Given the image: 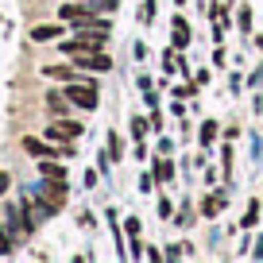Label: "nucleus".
Segmentation results:
<instances>
[{"mask_svg":"<svg viewBox=\"0 0 263 263\" xmlns=\"http://www.w3.org/2000/svg\"><path fill=\"white\" fill-rule=\"evenodd\" d=\"M66 97L74 101V105H82V108H97V89H93V82H70V89H66Z\"/></svg>","mask_w":263,"mask_h":263,"instance_id":"f257e3e1","label":"nucleus"},{"mask_svg":"<svg viewBox=\"0 0 263 263\" xmlns=\"http://www.w3.org/2000/svg\"><path fill=\"white\" fill-rule=\"evenodd\" d=\"M74 58V66H85V70H108V58H105V50H78V54H70Z\"/></svg>","mask_w":263,"mask_h":263,"instance_id":"f03ea898","label":"nucleus"},{"mask_svg":"<svg viewBox=\"0 0 263 263\" xmlns=\"http://www.w3.org/2000/svg\"><path fill=\"white\" fill-rule=\"evenodd\" d=\"M47 136H54V140H74V136H82V124L74 120H54L47 128Z\"/></svg>","mask_w":263,"mask_h":263,"instance_id":"7ed1b4c3","label":"nucleus"},{"mask_svg":"<svg viewBox=\"0 0 263 263\" xmlns=\"http://www.w3.org/2000/svg\"><path fill=\"white\" fill-rule=\"evenodd\" d=\"M47 78H62V82H78V74L70 66H47Z\"/></svg>","mask_w":263,"mask_h":263,"instance_id":"20e7f679","label":"nucleus"},{"mask_svg":"<svg viewBox=\"0 0 263 263\" xmlns=\"http://www.w3.org/2000/svg\"><path fill=\"white\" fill-rule=\"evenodd\" d=\"M31 35H35L39 43H43V39H58V35H62V27H54V24H43V27H35Z\"/></svg>","mask_w":263,"mask_h":263,"instance_id":"39448f33","label":"nucleus"},{"mask_svg":"<svg viewBox=\"0 0 263 263\" xmlns=\"http://www.w3.org/2000/svg\"><path fill=\"white\" fill-rule=\"evenodd\" d=\"M155 178H159V182H171V178H174L171 159H159V163H155Z\"/></svg>","mask_w":263,"mask_h":263,"instance_id":"423d86ee","label":"nucleus"},{"mask_svg":"<svg viewBox=\"0 0 263 263\" xmlns=\"http://www.w3.org/2000/svg\"><path fill=\"white\" fill-rule=\"evenodd\" d=\"M78 4H85L89 12H112L116 8V0H78Z\"/></svg>","mask_w":263,"mask_h":263,"instance_id":"0eeeda50","label":"nucleus"},{"mask_svg":"<svg viewBox=\"0 0 263 263\" xmlns=\"http://www.w3.org/2000/svg\"><path fill=\"white\" fill-rule=\"evenodd\" d=\"M174 43H178V47H186V43H190V31H186V20H174Z\"/></svg>","mask_w":263,"mask_h":263,"instance_id":"6e6552de","label":"nucleus"},{"mask_svg":"<svg viewBox=\"0 0 263 263\" xmlns=\"http://www.w3.org/2000/svg\"><path fill=\"white\" fill-rule=\"evenodd\" d=\"M201 209H205V217H217V213H221V197H205V205H201Z\"/></svg>","mask_w":263,"mask_h":263,"instance_id":"1a4fd4ad","label":"nucleus"},{"mask_svg":"<svg viewBox=\"0 0 263 263\" xmlns=\"http://www.w3.org/2000/svg\"><path fill=\"white\" fill-rule=\"evenodd\" d=\"M43 174H47V178H62V166H54V163H43Z\"/></svg>","mask_w":263,"mask_h":263,"instance_id":"9d476101","label":"nucleus"},{"mask_svg":"<svg viewBox=\"0 0 263 263\" xmlns=\"http://www.w3.org/2000/svg\"><path fill=\"white\" fill-rule=\"evenodd\" d=\"M213 136H217V128H213V124H205V128H201V140L213 143Z\"/></svg>","mask_w":263,"mask_h":263,"instance_id":"9b49d317","label":"nucleus"},{"mask_svg":"<svg viewBox=\"0 0 263 263\" xmlns=\"http://www.w3.org/2000/svg\"><path fill=\"white\" fill-rule=\"evenodd\" d=\"M8 252H12V248H8V240L0 236V255H8Z\"/></svg>","mask_w":263,"mask_h":263,"instance_id":"f8f14e48","label":"nucleus"},{"mask_svg":"<svg viewBox=\"0 0 263 263\" xmlns=\"http://www.w3.org/2000/svg\"><path fill=\"white\" fill-rule=\"evenodd\" d=\"M4 190H8V174H0V194H4Z\"/></svg>","mask_w":263,"mask_h":263,"instance_id":"ddd939ff","label":"nucleus"},{"mask_svg":"<svg viewBox=\"0 0 263 263\" xmlns=\"http://www.w3.org/2000/svg\"><path fill=\"white\" fill-rule=\"evenodd\" d=\"M178 4H186V0H178Z\"/></svg>","mask_w":263,"mask_h":263,"instance_id":"4468645a","label":"nucleus"}]
</instances>
